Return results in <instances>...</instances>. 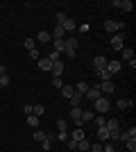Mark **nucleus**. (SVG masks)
<instances>
[{
    "label": "nucleus",
    "mask_w": 136,
    "mask_h": 152,
    "mask_svg": "<svg viewBox=\"0 0 136 152\" xmlns=\"http://www.w3.org/2000/svg\"><path fill=\"white\" fill-rule=\"evenodd\" d=\"M104 30L109 32V34H118V32L125 30V23H120V20H107V23H104Z\"/></svg>",
    "instance_id": "obj_1"
},
{
    "label": "nucleus",
    "mask_w": 136,
    "mask_h": 152,
    "mask_svg": "<svg viewBox=\"0 0 136 152\" xmlns=\"http://www.w3.org/2000/svg\"><path fill=\"white\" fill-rule=\"evenodd\" d=\"M111 48H113V50H123L125 48V34L123 32H118V34L111 37Z\"/></svg>",
    "instance_id": "obj_2"
},
{
    "label": "nucleus",
    "mask_w": 136,
    "mask_h": 152,
    "mask_svg": "<svg viewBox=\"0 0 136 152\" xmlns=\"http://www.w3.org/2000/svg\"><path fill=\"white\" fill-rule=\"evenodd\" d=\"M109 109H111V102L107 100V98H102V95H100V98L95 100V111H100V114H107Z\"/></svg>",
    "instance_id": "obj_3"
},
{
    "label": "nucleus",
    "mask_w": 136,
    "mask_h": 152,
    "mask_svg": "<svg viewBox=\"0 0 136 152\" xmlns=\"http://www.w3.org/2000/svg\"><path fill=\"white\" fill-rule=\"evenodd\" d=\"M66 55H68V57H75V55H77V39H66Z\"/></svg>",
    "instance_id": "obj_4"
},
{
    "label": "nucleus",
    "mask_w": 136,
    "mask_h": 152,
    "mask_svg": "<svg viewBox=\"0 0 136 152\" xmlns=\"http://www.w3.org/2000/svg\"><path fill=\"white\" fill-rule=\"evenodd\" d=\"M100 84H95V86H89V91L84 93V100H91V102H95L97 98H100Z\"/></svg>",
    "instance_id": "obj_5"
},
{
    "label": "nucleus",
    "mask_w": 136,
    "mask_h": 152,
    "mask_svg": "<svg viewBox=\"0 0 136 152\" xmlns=\"http://www.w3.org/2000/svg\"><path fill=\"white\" fill-rule=\"evenodd\" d=\"M71 118H73V123H75V127H84V123H82V109L79 107L71 109Z\"/></svg>",
    "instance_id": "obj_6"
},
{
    "label": "nucleus",
    "mask_w": 136,
    "mask_h": 152,
    "mask_svg": "<svg viewBox=\"0 0 136 152\" xmlns=\"http://www.w3.org/2000/svg\"><path fill=\"white\" fill-rule=\"evenodd\" d=\"M111 7H118V9H123V12H132V9H134L132 0H113Z\"/></svg>",
    "instance_id": "obj_7"
},
{
    "label": "nucleus",
    "mask_w": 136,
    "mask_h": 152,
    "mask_svg": "<svg viewBox=\"0 0 136 152\" xmlns=\"http://www.w3.org/2000/svg\"><path fill=\"white\" fill-rule=\"evenodd\" d=\"M129 139H136V127H129L127 132H120V136H118V141H129Z\"/></svg>",
    "instance_id": "obj_8"
},
{
    "label": "nucleus",
    "mask_w": 136,
    "mask_h": 152,
    "mask_svg": "<svg viewBox=\"0 0 136 152\" xmlns=\"http://www.w3.org/2000/svg\"><path fill=\"white\" fill-rule=\"evenodd\" d=\"M116 107L118 109H129V107H134V100L132 98H120V100H116Z\"/></svg>",
    "instance_id": "obj_9"
},
{
    "label": "nucleus",
    "mask_w": 136,
    "mask_h": 152,
    "mask_svg": "<svg viewBox=\"0 0 136 152\" xmlns=\"http://www.w3.org/2000/svg\"><path fill=\"white\" fill-rule=\"evenodd\" d=\"M64 68H66V66H64V61H55V64H52V70H50V73H52L55 77H61Z\"/></svg>",
    "instance_id": "obj_10"
},
{
    "label": "nucleus",
    "mask_w": 136,
    "mask_h": 152,
    "mask_svg": "<svg viewBox=\"0 0 136 152\" xmlns=\"http://www.w3.org/2000/svg\"><path fill=\"white\" fill-rule=\"evenodd\" d=\"M71 139H73V141H82V139H86L84 129H82V127H75V129L71 132Z\"/></svg>",
    "instance_id": "obj_11"
},
{
    "label": "nucleus",
    "mask_w": 136,
    "mask_h": 152,
    "mask_svg": "<svg viewBox=\"0 0 136 152\" xmlns=\"http://www.w3.org/2000/svg\"><path fill=\"white\" fill-rule=\"evenodd\" d=\"M120 68H123L120 61H107V70H109L111 75H113V73H120Z\"/></svg>",
    "instance_id": "obj_12"
},
{
    "label": "nucleus",
    "mask_w": 136,
    "mask_h": 152,
    "mask_svg": "<svg viewBox=\"0 0 136 152\" xmlns=\"http://www.w3.org/2000/svg\"><path fill=\"white\" fill-rule=\"evenodd\" d=\"M104 127H107L109 132H120V123H118L116 118H111V121H107V123H104Z\"/></svg>",
    "instance_id": "obj_13"
},
{
    "label": "nucleus",
    "mask_w": 136,
    "mask_h": 152,
    "mask_svg": "<svg viewBox=\"0 0 136 152\" xmlns=\"http://www.w3.org/2000/svg\"><path fill=\"white\" fill-rule=\"evenodd\" d=\"M97 143H104V141H109V129L107 127H97Z\"/></svg>",
    "instance_id": "obj_14"
},
{
    "label": "nucleus",
    "mask_w": 136,
    "mask_h": 152,
    "mask_svg": "<svg viewBox=\"0 0 136 152\" xmlns=\"http://www.w3.org/2000/svg\"><path fill=\"white\" fill-rule=\"evenodd\" d=\"M93 68H95V70H104V68H107V59H104V57H95V59H93Z\"/></svg>",
    "instance_id": "obj_15"
},
{
    "label": "nucleus",
    "mask_w": 136,
    "mask_h": 152,
    "mask_svg": "<svg viewBox=\"0 0 136 152\" xmlns=\"http://www.w3.org/2000/svg\"><path fill=\"white\" fill-rule=\"evenodd\" d=\"M36 41H39V43H50V41H52L50 32H43V30H41L39 34H36Z\"/></svg>",
    "instance_id": "obj_16"
},
{
    "label": "nucleus",
    "mask_w": 136,
    "mask_h": 152,
    "mask_svg": "<svg viewBox=\"0 0 136 152\" xmlns=\"http://www.w3.org/2000/svg\"><path fill=\"white\" fill-rule=\"evenodd\" d=\"M52 45H55V52H59V55L66 50V41H64V39H55V41H52Z\"/></svg>",
    "instance_id": "obj_17"
},
{
    "label": "nucleus",
    "mask_w": 136,
    "mask_h": 152,
    "mask_svg": "<svg viewBox=\"0 0 136 152\" xmlns=\"http://www.w3.org/2000/svg\"><path fill=\"white\" fill-rule=\"evenodd\" d=\"M61 27H64V32H73L75 27H77V23H75L73 18H66L64 23H61Z\"/></svg>",
    "instance_id": "obj_18"
},
{
    "label": "nucleus",
    "mask_w": 136,
    "mask_h": 152,
    "mask_svg": "<svg viewBox=\"0 0 136 152\" xmlns=\"http://www.w3.org/2000/svg\"><path fill=\"white\" fill-rule=\"evenodd\" d=\"M82 100H84V95L75 91V93H73V98H71V107H79V104H82Z\"/></svg>",
    "instance_id": "obj_19"
},
{
    "label": "nucleus",
    "mask_w": 136,
    "mask_h": 152,
    "mask_svg": "<svg viewBox=\"0 0 136 152\" xmlns=\"http://www.w3.org/2000/svg\"><path fill=\"white\" fill-rule=\"evenodd\" d=\"M95 75L100 77L102 82H111V77H113V75H111V73H109L107 68H104V70H95Z\"/></svg>",
    "instance_id": "obj_20"
},
{
    "label": "nucleus",
    "mask_w": 136,
    "mask_h": 152,
    "mask_svg": "<svg viewBox=\"0 0 136 152\" xmlns=\"http://www.w3.org/2000/svg\"><path fill=\"white\" fill-rule=\"evenodd\" d=\"M73 93H75V86H68V84H64V86H61V95H64V98H68V100H71Z\"/></svg>",
    "instance_id": "obj_21"
},
{
    "label": "nucleus",
    "mask_w": 136,
    "mask_h": 152,
    "mask_svg": "<svg viewBox=\"0 0 136 152\" xmlns=\"http://www.w3.org/2000/svg\"><path fill=\"white\" fill-rule=\"evenodd\" d=\"M120 55H123L125 61H129V59H134V48H123V50H120Z\"/></svg>",
    "instance_id": "obj_22"
},
{
    "label": "nucleus",
    "mask_w": 136,
    "mask_h": 152,
    "mask_svg": "<svg viewBox=\"0 0 136 152\" xmlns=\"http://www.w3.org/2000/svg\"><path fill=\"white\" fill-rule=\"evenodd\" d=\"M100 93H113V82H102L100 84Z\"/></svg>",
    "instance_id": "obj_23"
},
{
    "label": "nucleus",
    "mask_w": 136,
    "mask_h": 152,
    "mask_svg": "<svg viewBox=\"0 0 136 152\" xmlns=\"http://www.w3.org/2000/svg\"><path fill=\"white\" fill-rule=\"evenodd\" d=\"M23 48H25L27 52L34 50V48H36V39H25V41H23Z\"/></svg>",
    "instance_id": "obj_24"
},
{
    "label": "nucleus",
    "mask_w": 136,
    "mask_h": 152,
    "mask_svg": "<svg viewBox=\"0 0 136 152\" xmlns=\"http://www.w3.org/2000/svg\"><path fill=\"white\" fill-rule=\"evenodd\" d=\"M39 68H41V70H52V61H50L48 57L41 59V61H39Z\"/></svg>",
    "instance_id": "obj_25"
},
{
    "label": "nucleus",
    "mask_w": 136,
    "mask_h": 152,
    "mask_svg": "<svg viewBox=\"0 0 136 152\" xmlns=\"http://www.w3.org/2000/svg\"><path fill=\"white\" fill-rule=\"evenodd\" d=\"M64 34H66L64 27H61V25H55V32H52L50 37H55V39H64Z\"/></svg>",
    "instance_id": "obj_26"
},
{
    "label": "nucleus",
    "mask_w": 136,
    "mask_h": 152,
    "mask_svg": "<svg viewBox=\"0 0 136 152\" xmlns=\"http://www.w3.org/2000/svg\"><path fill=\"white\" fill-rule=\"evenodd\" d=\"M75 91H77V93H82V95H84L86 91H89V82H77V86H75Z\"/></svg>",
    "instance_id": "obj_27"
},
{
    "label": "nucleus",
    "mask_w": 136,
    "mask_h": 152,
    "mask_svg": "<svg viewBox=\"0 0 136 152\" xmlns=\"http://www.w3.org/2000/svg\"><path fill=\"white\" fill-rule=\"evenodd\" d=\"M89 148H91V143H89V141H86V139H82V141H77V150H82V152H86V150H89Z\"/></svg>",
    "instance_id": "obj_28"
},
{
    "label": "nucleus",
    "mask_w": 136,
    "mask_h": 152,
    "mask_svg": "<svg viewBox=\"0 0 136 152\" xmlns=\"http://www.w3.org/2000/svg\"><path fill=\"white\" fill-rule=\"evenodd\" d=\"M93 118H95L93 111H82V123H89V121H93Z\"/></svg>",
    "instance_id": "obj_29"
},
{
    "label": "nucleus",
    "mask_w": 136,
    "mask_h": 152,
    "mask_svg": "<svg viewBox=\"0 0 136 152\" xmlns=\"http://www.w3.org/2000/svg\"><path fill=\"white\" fill-rule=\"evenodd\" d=\"M27 125H30V127H36V125H39V116H27Z\"/></svg>",
    "instance_id": "obj_30"
},
{
    "label": "nucleus",
    "mask_w": 136,
    "mask_h": 152,
    "mask_svg": "<svg viewBox=\"0 0 136 152\" xmlns=\"http://www.w3.org/2000/svg\"><path fill=\"white\" fill-rule=\"evenodd\" d=\"M32 139H34V141H39V143H41V141L45 139V132H41V129H36V132L32 134Z\"/></svg>",
    "instance_id": "obj_31"
},
{
    "label": "nucleus",
    "mask_w": 136,
    "mask_h": 152,
    "mask_svg": "<svg viewBox=\"0 0 136 152\" xmlns=\"http://www.w3.org/2000/svg\"><path fill=\"white\" fill-rule=\"evenodd\" d=\"M125 145H127V150H129V152H136V139L125 141Z\"/></svg>",
    "instance_id": "obj_32"
},
{
    "label": "nucleus",
    "mask_w": 136,
    "mask_h": 152,
    "mask_svg": "<svg viewBox=\"0 0 136 152\" xmlns=\"http://www.w3.org/2000/svg\"><path fill=\"white\" fill-rule=\"evenodd\" d=\"M43 111H45V107H43V104H36V107L32 109V114H34V116H43Z\"/></svg>",
    "instance_id": "obj_33"
},
{
    "label": "nucleus",
    "mask_w": 136,
    "mask_h": 152,
    "mask_svg": "<svg viewBox=\"0 0 136 152\" xmlns=\"http://www.w3.org/2000/svg\"><path fill=\"white\" fill-rule=\"evenodd\" d=\"M55 18H57V25H61V23H64V20H66V18H68V16H66V14H64V12H59V14H57V16H55Z\"/></svg>",
    "instance_id": "obj_34"
},
{
    "label": "nucleus",
    "mask_w": 136,
    "mask_h": 152,
    "mask_svg": "<svg viewBox=\"0 0 136 152\" xmlns=\"http://www.w3.org/2000/svg\"><path fill=\"white\" fill-rule=\"evenodd\" d=\"M52 86H55V89H61V86H64L61 77H55V80H52Z\"/></svg>",
    "instance_id": "obj_35"
},
{
    "label": "nucleus",
    "mask_w": 136,
    "mask_h": 152,
    "mask_svg": "<svg viewBox=\"0 0 136 152\" xmlns=\"http://www.w3.org/2000/svg\"><path fill=\"white\" fill-rule=\"evenodd\" d=\"M66 145H68V150H77V141L68 139V141H66Z\"/></svg>",
    "instance_id": "obj_36"
},
{
    "label": "nucleus",
    "mask_w": 136,
    "mask_h": 152,
    "mask_svg": "<svg viewBox=\"0 0 136 152\" xmlns=\"http://www.w3.org/2000/svg\"><path fill=\"white\" fill-rule=\"evenodd\" d=\"M55 139H59V141H68V132H59V134H55Z\"/></svg>",
    "instance_id": "obj_37"
},
{
    "label": "nucleus",
    "mask_w": 136,
    "mask_h": 152,
    "mask_svg": "<svg viewBox=\"0 0 136 152\" xmlns=\"http://www.w3.org/2000/svg\"><path fill=\"white\" fill-rule=\"evenodd\" d=\"M48 59H50L52 64H55V61H59V52H55V50H52L50 55H48Z\"/></svg>",
    "instance_id": "obj_38"
},
{
    "label": "nucleus",
    "mask_w": 136,
    "mask_h": 152,
    "mask_svg": "<svg viewBox=\"0 0 136 152\" xmlns=\"http://www.w3.org/2000/svg\"><path fill=\"white\" fill-rule=\"evenodd\" d=\"M89 150H91V152H102V143H93Z\"/></svg>",
    "instance_id": "obj_39"
},
{
    "label": "nucleus",
    "mask_w": 136,
    "mask_h": 152,
    "mask_svg": "<svg viewBox=\"0 0 136 152\" xmlns=\"http://www.w3.org/2000/svg\"><path fill=\"white\" fill-rule=\"evenodd\" d=\"M57 127H59V132H66V127H68V123H66V121H57Z\"/></svg>",
    "instance_id": "obj_40"
},
{
    "label": "nucleus",
    "mask_w": 136,
    "mask_h": 152,
    "mask_svg": "<svg viewBox=\"0 0 136 152\" xmlns=\"http://www.w3.org/2000/svg\"><path fill=\"white\" fill-rule=\"evenodd\" d=\"M0 86H2V89H5V86H9V77H7V75L0 77Z\"/></svg>",
    "instance_id": "obj_41"
},
{
    "label": "nucleus",
    "mask_w": 136,
    "mask_h": 152,
    "mask_svg": "<svg viewBox=\"0 0 136 152\" xmlns=\"http://www.w3.org/2000/svg\"><path fill=\"white\" fill-rule=\"evenodd\" d=\"M93 121L97 123V127H104V123H107V121H104V118H102V116H95V118H93Z\"/></svg>",
    "instance_id": "obj_42"
},
{
    "label": "nucleus",
    "mask_w": 136,
    "mask_h": 152,
    "mask_svg": "<svg viewBox=\"0 0 136 152\" xmlns=\"http://www.w3.org/2000/svg\"><path fill=\"white\" fill-rule=\"evenodd\" d=\"M30 57H32V59H41V55H39V50L34 48V50H30Z\"/></svg>",
    "instance_id": "obj_43"
},
{
    "label": "nucleus",
    "mask_w": 136,
    "mask_h": 152,
    "mask_svg": "<svg viewBox=\"0 0 136 152\" xmlns=\"http://www.w3.org/2000/svg\"><path fill=\"white\" fill-rule=\"evenodd\" d=\"M32 109H34V107H32V104H25V107H23V111H25V114H27V116H32Z\"/></svg>",
    "instance_id": "obj_44"
},
{
    "label": "nucleus",
    "mask_w": 136,
    "mask_h": 152,
    "mask_svg": "<svg viewBox=\"0 0 136 152\" xmlns=\"http://www.w3.org/2000/svg\"><path fill=\"white\" fill-rule=\"evenodd\" d=\"M2 75H7V70H5V66H0V77Z\"/></svg>",
    "instance_id": "obj_45"
}]
</instances>
